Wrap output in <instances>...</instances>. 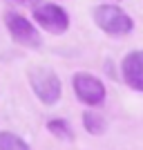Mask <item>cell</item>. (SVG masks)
Segmentation results:
<instances>
[{
    "instance_id": "obj_1",
    "label": "cell",
    "mask_w": 143,
    "mask_h": 150,
    "mask_svg": "<svg viewBox=\"0 0 143 150\" xmlns=\"http://www.w3.org/2000/svg\"><path fill=\"white\" fill-rule=\"evenodd\" d=\"M94 23L110 36H125L134 29V20L116 5L94 7Z\"/></svg>"
},
{
    "instance_id": "obj_2",
    "label": "cell",
    "mask_w": 143,
    "mask_h": 150,
    "mask_svg": "<svg viewBox=\"0 0 143 150\" xmlns=\"http://www.w3.org/2000/svg\"><path fill=\"white\" fill-rule=\"evenodd\" d=\"M29 85L45 105H54L63 94V85L56 72L49 67H31L29 69Z\"/></svg>"
},
{
    "instance_id": "obj_3",
    "label": "cell",
    "mask_w": 143,
    "mask_h": 150,
    "mask_svg": "<svg viewBox=\"0 0 143 150\" xmlns=\"http://www.w3.org/2000/svg\"><path fill=\"white\" fill-rule=\"evenodd\" d=\"M5 25H7L9 36L13 38V43L23 45V47H40V45H43L40 34L36 31V27L31 25L25 16L13 13V11H7L5 13Z\"/></svg>"
},
{
    "instance_id": "obj_4",
    "label": "cell",
    "mask_w": 143,
    "mask_h": 150,
    "mask_svg": "<svg viewBox=\"0 0 143 150\" xmlns=\"http://www.w3.org/2000/svg\"><path fill=\"white\" fill-rule=\"evenodd\" d=\"M34 18L43 29L51 31V34H63L69 27V16L63 7L54 5V2H40L34 9Z\"/></svg>"
},
{
    "instance_id": "obj_5",
    "label": "cell",
    "mask_w": 143,
    "mask_h": 150,
    "mask_svg": "<svg viewBox=\"0 0 143 150\" xmlns=\"http://www.w3.org/2000/svg\"><path fill=\"white\" fill-rule=\"evenodd\" d=\"M72 83H74L76 96H78L83 103H87V105H99V103L105 101V85L94 74L78 72V74H74V81Z\"/></svg>"
},
{
    "instance_id": "obj_6",
    "label": "cell",
    "mask_w": 143,
    "mask_h": 150,
    "mask_svg": "<svg viewBox=\"0 0 143 150\" xmlns=\"http://www.w3.org/2000/svg\"><path fill=\"white\" fill-rule=\"evenodd\" d=\"M123 79L132 90L143 92V50L130 52L123 58Z\"/></svg>"
},
{
    "instance_id": "obj_7",
    "label": "cell",
    "mask_w": 143,
    "mask_h": 150,
    "mask_svg": "<svg viewBox=\"0 0 143 150\" xmlns=\"http://www.w3.org/2000/svg\"><path fill=\"white\" fill-rule=\"evenodd\" d=\"M47 130H49L54 137L63 139V141H72V139H74V130H72V125L65 119H49L47 121Z\"/></svg>"
},
{
    "instance_id": "obj_8",
    "label": "cell",
    "mask_w": 143,
    "mask_h": 150,
    "mask_svg": "<svg viewBox=\"0 0 143 150\" xmlns=\"http://www.w3.org/2000/svg\"><path fill=\"white\" fill-rule=\"evenodd\" d=\"M83 125L89 134H103L107 128V121L101 117V114H94V112H83Z\"/></svg>"
},
{
    "instance_id": "obj_9",
    "label": "cell",
    "mask_w": 143,
    "mask_h": 150,
    "mask_svg": "<svg viewBox=\"0 0 143 150\" xmlns=\"http://www.w3.org/2000/svg\"><path fill=\"white\" fill-rule=\"evenodd\" d=\"M0 150H29V146L13 132H0Z\"/></svg>"
},
{
    "instance_id": "obj_10",
    "label": "cell",
    "mask_w": 143,
    "mask_h": 150,
    "mask_svg": "<svg viewBox=\"0 0 143 150\" xmlns=\"http://www.w3.org/2000/svg\"><path fill=\"white\" fill-rule=\"evenodd\" d=\"M9 2L20 5V7H31V9H36V7L40 5V0H9Z\"/></svg>"
}]
</instances>
